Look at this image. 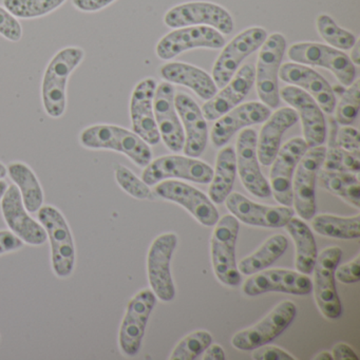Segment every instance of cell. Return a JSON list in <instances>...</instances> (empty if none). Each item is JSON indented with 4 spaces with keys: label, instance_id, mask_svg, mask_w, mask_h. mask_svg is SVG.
I'll return each instance as SVG.
<instances>
[{
    "label": "cell",
    "instance_id": "54",
    "mask_svg": "<svg viewBox=\"0 0 360 360\" xmlns=\"http://www.w3.org/2000/svg\"><path fill=\"white\" fill-rule=\"evenodd\" d=\"M7 167L0 162V179H5L7 176Z\"/></svg>",
    "mask_w": 360,
    "mask_h": 360
},
{
    "label": "cell",
    "instance_id": "39",
    "mask_svg": "<svg viewBox=\"0 0 360 360\" xmlns=\"http://www.w3.org/2000/svg\"><path fill=\"white\" fill-rule=\"evenodd\" d=\"M316 27L321 39L335 49L345 51L355 45V35L340 28L328 14H320L316 20Z\"/></svg>",
    "mask_w": 360,
    "mask_h": 360
},
{
    "label": "cell",
    "instance_id": "2",
    "mask_svg": "<svg viewBox=\"0 0 360 360\" xmlns=\"http://www.w3.org/2000/svg\"><path fill=\"white\" fill-rule=\"evenodd\" d=\"M82 146L92 150L117 151L129 158L139 167H146L153 161V151L134 131L115 125H92L79 136Z\"/></svg>",
    "mask_w": 360,
    "mask_h": 360
},
{
    "label": "cell",
    "instance_id": "34",
    "mask_svg": "<svg viewBox=\"0 0 360 360\" xmlns=\"http://www.w3.org/2000/svg\"><path fill=\"white\" fill-rule=\"evenodd\" d=\"M288 248V240L283 235L271 236L260 248L240 261L238 269L242 275L250 276L264 271L276 262Z\"/></svg>",
    "mask_w": 360,
    "mask_h": 360
},
{
    "label": "cell",
    "instance_id": "35",
    "mask_svg": "<svg viewBox=\"0 0 360 360\" xmlns=\"http://www.w3.org/2000/svg\"><path fill=\"white\" fill-rule=\"evenodd\" d=\"M317 180L322 188L356 208L360 207V182L357 174L320 169Z\"/></svg>",
    "mask_w": 360,
    "mask_h": 360
},
{
    "label": "cell",
    "instance_id": "20",
    "mask_svg": "<svg viewBox=\"0 0 360 360\" xmlns=\"http://www.w3.org/2000/svg\"><path fill=\"white\" fill-rule=\"evenodd\" d=\"M279 96L296 111L302 123L303 136L309 148L321 146L326 141L323 111L309 94L295 86L279 90Z\"/></svg>",
    "mask_w": 360,
    "mask_h": 360
},
{
    "label": "cell",
    "instance_id": "37",
    "mask_svg": "<svg viewBox=\"0 0 360 360\" xmlns=\"http://www.w3.org/2000/svg\"><path fill=\"white\" fill-rule=\"evenodd\" d=\"M324 169L330 172H352L358 174L360 170L359 157L347 153L338 146L336 142V128L333 126L328 146L326 150L323 164Z\"/></svg>",
    "mask_w": 360,
    "mask_h": 360
},
{
    "label": "cell",
    "instance_id": "46",
    "mask_svg": "<svg viewBox=\"0 0 360 360\" xmlns=\"http://www.w3.org/2000/svg\"><path fill=\"white\" fill-rule=\"evenodd\" d=\"M252 358L254 360H296L294 356L284 349L266 345L254 349Z\"/></svg>",
    "mask_w": 360,
    "mask_h": 360
},
{
    "label": "cell",
    "instance_id": "5",
    "mask_svg": "<svg viewBox=\"0 0 360 360\" xmlns=\"http://www.w3.org/2000/svg\"><path fill=\"white\" fill-rule=\"evenodd\" d=\"M285 49V37L281 33H273L266 37L259 52L255 83L261 102L269 109H276L280 104L278 79Z\"/></svg>",
    "mask_w": 360,
    "mask_h": 360
},
{
    "label": "cell",
    "instance_id": "23",
    "mask_svg": "<svg viewBox=\"0 0 360 360\" xmlns=\"http://www.w3.org/2000/svg\"><path fill=\"white\" fill-rule=\"evenodd\" d=\"M257 132L244 129L238 136L236 162L242 184L248 193L258 198H269L271 186L263 176L257 155Z\"/></svg>",
    "mask_w": 360,
    "mask_h": 360
},
{
    "label": "cell",
    "instance_id": "4",
    "mask_svg": "<svg viewBox=\"0 0 360 360\" xmlns=\"http://www.w3.org/2000/svg\"><path fill=\"white\" fill-rule=\"evenodd\" d=\"M239 229V220L233 214H225L217 222L210 240L214 275L219 281L231 288L239 286L242 281L236 261V243Z\"/></svg>",
    "mask_w": 360,
    "mask_h": 360
},
{
    "label": "cell",
    "instance_id": "28",
    "mask_svg": "<svg viewBox=\"0 0 360 360\" xmlns=\"http://www.w3.org/2000/svg\"><path fill=\"white\" fill-rule=\"evenodd\" d=\"M174 106L179 117L184 125L185 155L199 158L205 150L208 141V127L205 117L195 101L186 94L174 96Z\"/></svg>",
    "mask_w": 360,
    "mask_h": 360
},
{
    "label": "cell",
    "instance_id": "3",
    "mask_svg": "<svg viewBox=\"0 0 360 360\" xmlns=\"http://www.w3.org/2000/svg\"><path fill=\"white\" fill-rule=\"evenodd\" d=\"M51 250L52 269L60 279L70 277L75 265V245L70 226L64 214L51 205L41 206L37 212Z\"/></svg>",
    "mask_w": 360,
    "mask_h": 360
},
{
    "label": "cell",
    "instance_id": "27",
    "mask_svg": "<svg viewBox=\"0 0 360 360\" xmlns=\"http://www.w3.org/2000/svg\"><path fill=\"white\" fill-rule=\"evenodd\" d=\"M269 115L271 110L262 103H245L235 107L217 120L210 132L212 144L216 147L224 146L239 130L264 123Z\"/></svg>",
    "mask_w": 360,
    "mask_h": 360
},
{
    "label": "cell",
    "instance_id": "16",
    "mask_svg": "<svg viewBox=\"0 0 360 360\" xmlns=\"http://www.w3.org/2000/svg\"><path fill=\"white\" fill-rule=\"evenodd\" d=\"M309 146L304 139L295 138L286 142L278 151L271 163V195L281 205H292V178L301 158L307 153Z\"/></svg>",
    "mask_w": 360,
    "mask_h": 360
},
{
    "label": "cell",
    "instance_id": "30",
    "mask_svg": "<svg viewBox=\"0 0 360 360\" xmlns=\"http://www.w3.org/2000/svg\"><path fill=\"white\" fill-rule=\"evenodd\" d=\"M160 73L165 82L174 85L185 86L204 101L214 98L218 90L212 77L205 71L193 65L178 62L168 63L161 67Z\"/></svg>",
    "mask_w": 360,
    "mask_h": 360
},
{
    "label": "cell",
    "instance_id": "9",
    "mask_svg": "<svg viewBox=\"0 0 360 360\" xmlns=\"http://www.w3.org/2000/svg\"><path fill=\"white\" fill-rule=\"evenodd\" d=\"M342 250L338 246L326 248L314 266L313 290L315 300L324 317L335 320L342 315V305L335 283V271L340 262Z\"/></svg>",
    "mask_w": 360,
    "mask_h": 360
},
{
    "label": "cell",
    "instance_id": "31",
    "mask_svg": "<svg viewBox=\"0 0 360 360\" xmlns=\"http://www.w3.org/2000/svg\"><path fill=\"white\" fill-rule=\"evenodd\" d=\"M236 174H237L236 151L233 150V147H224L219 151L216 167L210 181L208 195L212 203H224L226 198L233 191Z\"/></svg>",
    "mask_w": 360,
    "mask_h": 360
},
{
    "label": "cell",
    "instance_id": "29",
    "mask_svg": "<svg viewBox=\"0 0 360 360\" xmlns=\"http://www.w3.org/2000/svg\"><path fill=\"white\" fill-rule=\"evenodd\" d=\"M298 120V115L294 109L284 107L269 115L264 122L259 138H257V155L263 166L271 165L279 151L282 136Z\"/></svg>",
    "mask_w": 360,
    "mask_h": 360
},
{
    "label": "cell",
    "instance_id": "40",
    "mask_svg": "<svg viewBox=\"0 0 360 360\" xmlns=\"http://www.w3.org/2000/svg\"><path fill=\"white\" fill-rule=\"evenodd\" d=\"M212 342V336L207 330H195L187 335L172 351V360L197 359Z\"/></svg>",
    "mask_w": 360,
    "mask_h": 360
},
{
    "label": "cell",
    "instance_id": "13",
    "mask_svg": "<svg viewBox=\"0 0 360 360\" xmlns=\"http://www.w3.org/2000/svg\"><path fill=\"white\" fill-rule=\"evenodd\" d=\"M176 244L178 237L176 233H163L155 238L147 256V273L151 290L164 302H169L176 297L170 262Z\"/></svg>",
    "mask_w": 360,
    "mask_h": 360
},
{
    "label": "cell",
    "instance_id": "49",
    "mask_svg": "<svg viewBox=\"0 0 360 360\" xmlns=\"http://www.w3.org/2000/svg\"><path fill=\"white\" fill-rule=\"evenodd\" d=\"M333 358L335 360H358L357 354L347 343H337L333 349Z\"/></svg>",
    "mask_w": 360,
    "mask_h": 360
},
{
    "label": "cell",
    "instance_id": "44",
    "mask_svg": "<svg viewBox=\"0 0 360 360\" xmlns=\"http://www.w3.org/2000/svg\"><path fill=\"white\" fill-rule=\"evenodd\" d=\"M359 132L356 128L345 126L336 132V142L340 148L353 155H360Z\"/></svg>",
    "mask_w": 360,
    "mask_h": 360
},
{
    "label": "cell",
    "instance_id": "8",
    "mask_svg": "<svg viewBox=\"0 0 360 360\" xmlns=\"http://www.w3.org/2000/svg\"><path fill=\"white\" fill-rule=\"evenodd\" d=\"M164 24L172 29L210 27L224 35L231 34L235 29L229 12L217 4L207 1H193L172 8L164 16Z\"/></svg>",
    "mask_w": 360,
    "mask_h": 360
},
{
    "label": "cell",
    "instance_id": "43",
    "mask_svg": "<svg viewBox=\"0 0 360 360\" xmlns=\"http://www.w3.org/2000/svg\"><path fill=\"white\" fill-rule=\"evenodd\" d=\"M0 35L8 41L18 43L22 37V28L15 16L0 7Z\"/></svg>",
    "mask_w": 360,
    "mask_h": 360
},
{
    "label": "cell",
    "instance_id": "48",
    "mask_svg": "<svg viewBox=\"0 0 360 360\" xmlns=\"http://www.w3.org/2000/svg\"><path fill=\"white\" fill-rule=\"evenodd\" d=\"M115 0H72L75 9L86 13H94L110 6Z\"/></svg>",
    "mask_w": 360,
    "mask_h": 360
},
{
    "label": "cell",
    "instance_id": "53",
    "mask_svg": "<svg viewBox=\"0 0 360 360\" xmlns=\"http://www.w3.org/2000/svg\"><path fill=\"white\" fill-rule=\"evenodd\" d=\"M8 186H9V184H8L4 179H0V200H1V198L5 195Z\"/></svg>",
    "mask_w": 360,
    "mask_h": 360
},
{
    "label": "cell",
    "instance_id": "52",
    "mask_svg": "<svg viewBox=\"0 0 360 360\" xmlns=\"http://www.w3.org/2000/svg\"><path fill=\"white\" fill-rule=\"evenodd\" d=\"M314 359L315 360H333L334 358H333V355L330 353H328V352L324 351L321 352V353L317 354V356H315L314 357Z\"/></svg>",
    "mask_w": 360,
    "mask_h": 360
},
{
    "label": "cell",
    "instance_id": "12",
    "mask_svg": "<svg viewBox=\"0 0 360 360\" xmlns=\"http://www.w3.org/2000/svg\"><path fill=\"white\" fill-rule=\"evenodd\" d=\"M296 315L295 303L290 300L283 301L259 323L235 334L231 339V345L240 351H250L267 345L292 323Z\"/></svg>",
    "mask_w": 360,
    "mask_h": 360
},
{
    "label": "cell",
    "instance_id": "33",
    "mask_svg": "<svg viewBox=\"0 0 360 360\" xmlns=\"http://www.w3.org/2000/svg\"><path fill=\"white\" fill-rule=\"evenodd\" d=\"M285 226L296 245V269L299 273L309 275L313 273L318 257L313 233L303 221L294 217Z\"/></svg>",
    "mask_w": 360,
    "mask_h": 360
},
{
    "label": "cell",
    "instance_id": "32",
    "mask_svg": "<svg viewBox=\"0 0 360 360\" xmlns=\"http://www.w3.org/2000/svg\"><path fill=\"white\" fill-rule=\"evenodd\" d=\"M14 184L22 195V203L30 214L39 212L44 205V191L37 174L27 164L14 162L7 167Z\"/></svg>",
    "mask_w": 360,
    "mask_h": 360
},
{
    "label": "cell",
    "instance_id": "38",
    "mask_svg": "<svg viewBox=\"0 0 360 360\" xmlns=\"http://www.w3.org/2000/svg\"><path fill=\"white\" fill-rule=\"evenodd\" d=\"M66 0H4V6L12 15L22 20H33L56 11Z\"/></svg>",
    "mask_w": 360,
    "mask_h": 360
},
{
    "label": "cell",
    "instance_id": "42",
    "mask_svg": "<svg viewBox=\"0 0 360 360\" xmlns=\"http://www.w3.org/2000/svg\"><path fill=\"white\" fill-rule=\"evenodd\" d=\"M115 181L128 195L138 200H153L155 198L148 185L138 178L129 168L117 165L115 168Z\"/></svg>",
    "mask_w": 360,
    "mask_h": 360
},
{
    "label": "cell",
    "instance_id": "41",
    "mask_svg": "<svg viewBox=\"0 0 360 360\" xmlns=\"http://www.w3.org/2000/svg\"><path fill=\"white\" fill-rule=\"evenodd\" d=\"M360 81L356 79L343 92L340 101L336 104V122L342 126H349L359 112Z\"/></svg>",
    "mask_w": 360,
    "mask_h": 360
},
{
    "label": "cell",
    "instance_id": "25",
    "mask_svg": "<svg viewBox=\"0 0 360 360\" xmlns=\"http://www.w3.org/2000/svg\"><path fill=\"white\" fill-rule=\"evenodd\" d=\"M279 79L309 94L323 112L328 115L334 112L336 107L334 91L326 79L313 69L297 63H286L280 67Z\"/></svg>",
    "mask_w": 360,
    "mask_h": 360
},
{
    "label": "cell",
    "instance_id": "15",
    "mask_svg": "<svg viewBox=\"0 0 360 360\" xmlns=\"http://www.w3.org/2000/svg\"><path fill=\"white\" fill-rule=\"evenodd\" d=\"M224 46L223 34L210 27H183L162 37L155 47V53L160 60H170L188 50L199 48L217 50Z\"/></svg>",
    "mask_w": 360,
    "mask_h": 360
},
{
    "label": "cell",
    "instance_id": "11",
    "mask_svg": "<svg viewBox=\"0 0 360 360\" xmlns=\"http://www.w3.org/2000/svg\"><path fill=\"white\" fill-rule=\"evenodd\" d=\"M214 169L197 158L166 155L153 160L145 167L142 180L153 186L168 179H182L199 184L210 183Z\"/></svg>",
    "mask_w": 360,
    "mask_h": 360
},
{
    "label": "cell",
    "instance_id": "14",
    "mask_svg": "<svg viewBox=\"0 0 360 360\" xmlns=\"http://www.w3.org/2000/svg\"><path fill=\"white\" fill-rule=\"evenodd\" d=\"M155 303L157 296L149 288L141 290L128 302L119 334L120 347L126 356L134 357L140 352L145 330Z\"/></svg>",
    "mask_w": 360,
    "mask_h": 360
},
{
    "label": "cell",
    "instance_id": "7",
    "mask_svg": "<svg viewBox=\"0 0 360 360\" xmlns=\"http://www.w3.org/2000/svg\"><path fill=\"white\" fill-rule=\"evenodd\" d=\"M326 147L307 149L295 170L292 178V204L303 220H311L316 214V183L326 157Z\"/></svg>",
    "mask_w": 360,
    "mask_h": 360
},
{
    "label": "cell",
    "instance_id": "26",
    "mask_svg": "<svg viewBox=\"0 0 360 360\" xmlns=\"http://www.w3.org/2000/svg\"><path fill=\"white\" fill-rule=\"evenodd\" d=\"M255 84V67L244 65L236 72L233 79L217 92L214 98L202 106V113L206 121H217L237 107L248 96Z\"/></svg>",
    "mask_w": 360,
    "mask_h": 360
},
{
    "label": "cell",
    "instance_id": "10",
    "mask_svg": "<svg viewBox=\"0 0 360 360\" xmlns=\"http://www.w3.org/2000/svg\"><path fill=\"white\" fill-rule=\"evenodd\" d=\"M267 32L260 27L246 29L223 47L212 68V79L217 87L223 88L236 75L242 62L260 49Z\"/></svg>",
    "mask_w": 360,
    "mask_h": 360
},
{
    "label": "cell",
    "instance_id": "51",
    "mask_svg": "<svg viewBox=\"0 0 360 360\" xmlns=\"http://www.w3.org/2000/svg\"><path fill=\"white\" fill-rule=\"evenodd\" d=\"M351 62L353 63L356 66L360 65V41H356L355 45L352 48Z\"/></svg>",
    "mask_w": 360,
    "mask_h": 360
},
{
    "label": "cell",
    "instance_id": "22",
    "mask_svg": "<svg viewBox=\"0 0 360 360\" xmlns=\"http://www.w3.org/2000/svg\"><path fill=\"white\" fill-rule=\"evenodd\" d=\"M174 96L176 91L172 84L168 82L159 84L153 98V112L164 144L172 153H180L184 147L185 136L174 106Z\"/></svg>",
    "mask_w": 360,
    "mask_h": 360
},
{
    "label": "cell",
    "instance_id": "47",
    "mask_svg": "<svg viewBox=\"0 0 360 360\" xmlns=\"http://www.w3.org/2000/svg\"><path fill=\"white\" fill-rule=\"evenodd\" d=\"M24 246V242L12 231H0V256L7 252H15Z\"/></svg>",
    "mask_w": 360,
    "mask_h": 360
},
{
    "label": "cell",
    "instance_id": "36",
    "mask_svg": "<svg viewBox=\"0 0 360 360\" xmlns=\"http://www.w3.org/2000/svg\"><path fill=\"white\" fill-rule=\"evenodd\" d=\"M311 220L314 231L324 237L342 240L359 239V214L354 217L318 214L314 216Z\"/></svg>",
    "mask_w": 360,
    "mask_h": 360
},
{
    "label": "cell",
    "instance_id": "24",
    "mask_svg": "<svg viewBox=\"0 0 360 360\" xmlns=\"http://www.w3.org/2000/svg\"><path fill=\"white\" fill-rule=\"evenodd\" d=\"M157 86L155 79L146 77L136 84L130 98L132 129L147 144L153 146L161 141L153 112V98Z\"/></svg>",
    "mask_w": 360,
    "mask_h": 360
},
{
    "label": "cell",
    "instance_id": "45",
    "mask_svg": "<svg viewBox=\"0 0 360 360\" xmlns=\"http://www.w3.org/2000/svg\"><path fill=\"white\" fill-rule=\"evenodd\" d=\"M335 279L341 283L353 284L360 280V256L357 255L354 260L337 266L335 271Z\"/></svg>",
    "mask_w": 360,
    "mask_h": 360
},
{
    "label": "cell",
    "instance_id": "17",
    "mask_svg": "<svg viewBox=\"0 0 360 360\" xmlns=\"http://www.w3.org/2000/svg\"><path fill=\"white\" fill-rule=\"evenodd\" d=\"M155 191L162 199L183 206L204 226H214L219 221L218 210L212 200L195 187L180 181L165 180L158 183Z\"/></svg>",
    "mask_w": 360,
    "mask_h": 360
},
{
    "label": "cell",
    "instance_id": "18",
    "mask_svg": "<svg viewBox=\"0 0 360 360\" xmlns=\"http://www.w3.org/2000/svg\"><path fill=\"white\" fill-rule=\"evenodd\" d=\"M313 290V282L304 274L290 269H273L250 275L244 282V294L250 297L271 292L305 296Z\"/></svg>",
    "mask_w": 360,
    "mask_h": 360
},
{
    "label": "cell",
    "instance_id": "19",
    "mask_svg": "<svg viewBox=\"0 0 360 360\" xmlns=\"http://www.w3.org/2000/svg\"><path fill=\"white\" fill-rule=\"evenodd\" d=\"M0 201L4 219L16 237L20 238L24 243L32 246L43 245L47 242V233L43 225L31 218L15 184L8 186Z\"/></svg>",
    "mask_w": 360,
    "mask_h": 360
},
{
    "label": "cell",
    "instance_id": "21",
    "mask_svg": "<svg viewBox=\"0 0 360 360\" xmlns=\"http://www.w3.org/2000/svg\"><path fill=\"white\" fill-rule=\"evenodd\" d=\"M227 210L235 218L252 226L281 229L294 217L288 206H266L250 201L239 193H233L225 200Z\"/></svg>",
    "mask_w": 360,
    "mask_h": 360
},
{
    "label": "cell",
    "instance_id": "1",
    "mask_svg": "<svg viewBox=\"0 0 360 360\" xmlns=\"http://www.w3.org/2000/svg\"><path fill=\"white\" fill-rule=\"evenodd\" d=\"M85 58L79 47L60 50L50 60L41 82V101L44 109L53 119L64 115L67 107V83L73 71Z\"/></svg>",
    "mask_w": 360,
    "mask_h": 360
},
{
    "label": "cell",
    "instance_id": "6",
    "mask_svg": "<svg viewBox=\"0 0 360 360\" xmlns=\"http://www.w3.org/2000/svg\"><path fill=\"white\" fill-rule=\"evenodd\" d=\"M288 56L297 64L326 69L345 87H349L355 81V65L343 51L330 46L318 43H297L290 46Z\"/></svg>",
    "mask_w": 360,
    "mask_h": 360
},
{
    "label": "cell",
    "instance_id": "50",
    "mask_svg": "<svg viewBox=\"0 0 360 360\" xmlns=\"http://www.w3.org/2000/svg\"><path fill=\"white\" fill-rule=\"evenodd\" d=\"M203 360H225V352L219 345H212L203 352Z\"/></svg>",
    "mask_w": 360,
    "mask_h": 360
}]
</instances>
